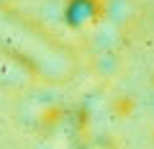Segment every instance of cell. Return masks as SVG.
<instances>
[{
	"instance_id": "obj_1",
	"label": "cell",
	"mask_w": 154,
	"mask_h": 149,
	"mask_svg": "<svg viewBox=\"0 0 154 149\" xmlns=\"http://www.w3.org/2000/svg\"><path fill=\"white\" fill-rule=\"evenodd\" d=\"M64 23L75 31H88V28L100 26L105 18L103 0H64Z\"/></svg>"
},
{
	"instance_id": "obj_2",
	"label": "cell",
	"mask_w": 154,
	"mask_h": 149,
	"mask_svg": "<svg viewBox=\"0 0 154 149\" xmlns=\"http://www.w3.org/2000/svg\"><path fill=\"white\" fill-rule=\"evenodd\" d=\"M18 0H0V11H13Z\"/></svg>"
}]
</instances>
